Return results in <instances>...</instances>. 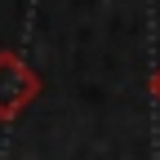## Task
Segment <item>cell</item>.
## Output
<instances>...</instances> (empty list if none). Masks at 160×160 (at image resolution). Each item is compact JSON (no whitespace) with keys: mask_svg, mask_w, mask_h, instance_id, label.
<instances>
[{"mask_svg":"<svg viewBox=\"0 0 160 160\" xmlns=\"http://www.w3.org/2000/svg\"><path fill=\"white\" fill-rule=\"evenodd\" d=\"M151 93H156V102H160V67L151 71Z\"/></svg>","mask_w":160,"mask_h":160,"instance_id":"obj_2","label":"cell"},{"mask_svg":"<svg viewBox=\"0 0 160 160\" xmlns=\"http://www.w3.org/2000/svg\"><path fill=\"white\" fill-rule=\"evenodd\" d=\"M40 76L31 71V62L13 49H0V125H13L36 98H40Z\"/></svg>","mask_w":160,"mask_h":160,"instance_id":"obj_1","label":"cell"}]
</instances>
